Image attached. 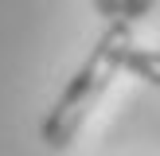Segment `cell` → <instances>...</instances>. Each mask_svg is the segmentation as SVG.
I'll use <instances>...</instances> for the list:
<instances>
[{
    "mask_svg": "<svg viewBox=\"0 0 160 156\" xmlns=\"http://www.w3.org/2000/svg\"><path fill=\"white\" fill-rule=\"evenodd\" d=\"M129 47H133V27L129 23H109V27L102 31V39L94 43V51L86 55V62L67 78L62 94L55 98L51 113H47L43 129H39L47 148L62 152V148L74 144V137L86 125L90 109L98 105V98L109 90V82L121 74V55L129 51Z\"/></svg>",
    "mask_w": 160,
    "mask_h": 156,
    "instance_id": "cell-1",
    "label": "cell"
},
{
    "mask_svg": "<svg viewBox=\"0 0 160 156\" xmlns=\"http://www.w3.org/2000/svg\"><path fill=\"white\" fill-rule=\"evenodd\" d=\"M121 70H129L133 78H141V82H148V86H160V51L133 43L129 51L121 55Z\"/></svg>",
    "mask_w": 160,
    "mask_h": 156,
    "instance_id": "cell-2",
    "label": "cell"
},
{
    "mask_svg": "<svg viewBox=\"0 0 160 156\" xmlns=\"http://www.w3.org/2000/svg\"><path fill=\"white\" fill-rule=\"evenodd\" d=\"M152 4L156 0H121V23H137V20H145L148 12H152Z\"/></svg>",
    "mask_w": 160,
    "mask_h": 156,
    "instance_id": "cell-3",
    "label": "cell"
},
{
    "mask_svg": "<svg viewBox=\"0 0 160 156\" xmlns=\"http://www.w3.org/2000/svg\"><path fill=\"white\" fill-rule=\"evenodd\" d=\"M98 8V16H106L109 23H121V0H90Z\"/></svg>",
    "mask_w": 160,
    "mask_h": 156,
    "instance_id": "cell-4",
    "label": "cell"
}]
</instances>
